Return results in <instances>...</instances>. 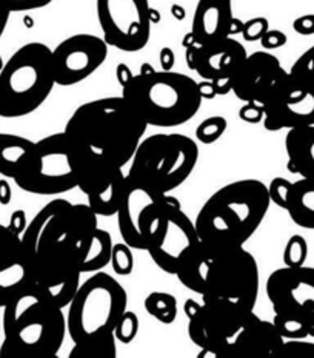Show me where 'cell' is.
Segmentation results:
<instances>
[{
	"label": "cell",
	"mask_w": 314,
	"mask_h": 358,
	"mask_svg": "<svg viewBox=\"0 0 314 358\" xmlns=\"http://www.w3.org/2000/svg\"><path fill=\"white\" fill-rule=\"evenodd\" d=\"M147 127L124 96H110L79 106L63 131L84 155L100 156L125 167L144 139Z\"/></svg>",
	"instance_id": "1"
},
{
	"label": "cell",
	"mask_w": 314,
	"mask_h": 358,
	"mask_svg": "<svg viewBox=\"0 0 314 358\" xmlns=\"http://www.w3.org/2000/svg\"><path fill=\"white\" fill-rule=\"evenodd\" d=\"M128 306L125 287L108 273L94 272L68 304L66 329L74 343L70 358H116L114 329Z\"/></svg>",
	"instance_id": "2"
},
{
	"label": "cell",
	"mask_w": 314,
	"mask_h": 358,
	"mask_svg": "<svg viewBox=\"0 0 314 358\" xmlns=\"http://www.w3.org/2000/svg\"><path fill=\"white\" fill-rule=\"evenodd\" d=\"M176 277L202 300H228L253 310L260 277L257 261L244 245L199 243L179 268Z\"/></svg>",
	"instance_id": "3"
},
{
	"label": "cell",
	"mask_w": 314,
	"mask_h": 358,
	"mask_svg": "<svg viewBox=\"0 0 314 358\" xmlns=\"http://www.w3.org/2000/svg\"><path fill=\"white\" fill-rule=\"evenodd\" d=\"M2 358H54L66 334V317L50 294L29 285L5 304Z\"/></svg>",
	"instance_id": "4"
},
{
	"label": "cell",
	"mask_w": 314,
	"mask_h": 358,
	"mask_svg": "<svg viewBox=\"0 0 314 358\" xmlns=\"http://www.w3.org/2000/svg\"><path fill=\"white\" fill-rule=\"evenodd\" d=\"M270 204L268 185L259 179H239L205 201L194 226L202 243L239 248L256 234Z\"/></svg>",
	"instance_id": "5"
},
{
	"label": "cell",
	"mask_w": 314,
	"mask_h": 358,
	"mask_svg": "<svg viewBox=\"0 0 314 358\" xmlns=\"http://www.w3.org/2000/svg\"><path fill=\"white\" fill-rule=\"evenodd\" d=\"M122 96L148 125L173 129L197 115L200 87L193 78L171 70L156 71L149 64L122 84Z\"/></svg>",
	"instance_id": "6"
},
{
	"label": "cell",
	"mask_w": 314,
	"mask_h": 358,
	"mask_svg": "<svg viewBox=\"0 0 314 358\" xmlns=\"http://www.w3.org/2000/svg\"><path fill=\"white\" fill-rule=\"evenodd\" d=\"M54 85L52 50L42 42L24 45L0 71V116L24 117L34 113Z\"/></svg>",
	"instance_id": "7"
},
{
	"label": "cell",
	"mask_w": 314,
	"mask_h": 358,
	"mask_svg": "<svg viewBox=\"0 0 314 358\" xmlns=\"http://www.w3.org/2000/svg\"><path fill=\"white\" fill-rule=\"evenodd\" d=\"M29 264L31 285L50 294L61 308H66L80 286V264L71 244L47 230L28 224L22 235Z\"/></svg>",
	"instance_id": "8"
},
{
	"label": "cell",
	"mask_w": 314,
	"mask_h": 358,
	"mask_svg": "<svg viewBox=\"0 0 314 358\" xmlns=\"http://www.w3.org/2000/svg\"><path fill=\"white\" fill-rule=\"evenodd\" d=\"M197 159L199 147L190 136L157 133L140 141L128 173L168 195L191 176Z\"/></svg>",
	"instance_id": "9"
},
{
	"label": "cell",
	"mask_w": 314,
	"mask_h": 358,
	"mask_svg": "<svg viewBox=\"0 0 314 358\" xmlns=\"http://www.w3.org/2000/svg\"><path fill=\"white\" fill-rule=\"evenodd\" d=\"M84 155L65 131L34 143L31 153L14 181L34 195H61L77 189Z\"/></svg>",
	"instance_id": "10"
},
{
	"label": "cell",
	"mask_w": 314,
	"mask_h": 358,
	"mask_svg": "<svg viewBox=\"0 0 314 358\" xmlns=\"http://www.w3.org/2000/svg\"><path fill=\"white\" fill-rule=\"evenodd\" d=\"M184 309L188 317V335L194 345L202 349L200 357L214 358H218L253 313L237 303L213 298L202 303L190 298Z\"/></svg>",
	"instance_id": "11"
},
{
	"label": "cell",
	"mask_w": 314,
	"mask_h": 358,
	"mask_svg": "<svg viewBox=\"0 0 314 358\" xmlns=\"http://www.w3.org/2000/svg\"><path fill=\"white\" fill-rule=\"evenodd\" d=\"M103 39L125 53L144 50L151 36L149 0H96Z\"/></svg>",
	"instance_id": "12"
},
{
	"label": "cell",
	"mask_w": 314,
	"mask_h": 358,
	"mask_svg": "<svg viewBox=\"0 0 314 358\" xmlns=\"http://www.w3.org/2000/svg\"><path fill=\"white\" fill-rule=\"evenodd\" d=\"M267 296L276 315L305 323L314 338V267H282L267 281Z\"/></svg>",
	"instance_id": "13"
},
{
	"label": "cell",
	"mask_w": 314,
	"mask_h": 358,
	"mask_svg": "<svg viewBox=\"0 0 314 358\" xmlns=\"http://www.w3.org/2000/svg\"><path fill=\"white\" fill-rule=\"evenodd\" d=\"M185 47L188 66L202 79L211 82L216 94H227L233 90L236 73L248 56L241 42L227 37L219 42L197 45L188 34Z\"/></svg>",
	"instance_id": "14"
},
{
	"label": "cell",
	"mask_w": 314,
	"mask_h": 358,
	"mask_svg": "<svg viewBox=\"0 0 314 358\" xmlns=\"http://www.w3.org/2000/svg\"><path fill=\"white\" fill-rule=\"evenodd\" d=\"M264 125L279 131L314 125V80L287 74L264 103Z\"/></svg>",
	"instance_id": "15"
},
{
	"label": "cell",
	"mask_w": 314,
	"mask_h": 358,
	"mask_svg": "<svg viewBox=\"0 0 314 358\" xmlns=\"http://www.w3.org/2000/svg\"><path fill=\"white\" fill-rule=\"evenodd\" d=\"M108 56L103 37L80 33L66 37L52 50V70L56 85L80 84L100 69Z\"/></svg>",
	"instance_id": "16"
},
{
	"label": "cell",
	"mask_w": 314,
	"mask_h": 358,
	"mask_svg": "<svg viewBox=\"0 0 314 358\" xmlns=\"http://www.w3.org/2000/svg\"><path fill=\"white\" fill-rule=\"evenodd\" d=\"M122 169L100 156L84 155L77 189L85 193L88 206L97 216H114L117 213L126 176Z\"/></svg>",
	"instance_id": "17"
},
{
	"label": "cell",
	"mask_w": 314,
	"mask_h": 358,
	"mask_svg": "<svg viewBox=\"0 0 314 358\" xmlns=\"http://www.w3.org/2000/svg\"><path fill=\"white\" fill-rule=\"evenodd\" d=\"M199 243L196 226L182 210L179 199L173 196L165 232L147 252L160 271L176 275Z\"/></svg>",
	"instance_id": "18"
},
{
	"label": "cell",
	"mask_w": 314,
	"mask_h": 358,
	"mask_svg": "<svg viewBox=\"0 0 314 358\" xmlns=\"http://www.w3.org/2000/svg\"><path fill=\"white\" fill-rule=\"evenodd\" d=\"M287 74L278 57L268 51H256L246 56L236 73L231 92L244 102H256L264 106Z\"/></svg>",
	"instance_id": "19"
},
{
	"label": "cell",
	"mask_w": 314,
	"mask_h": 358,
	"mask_svg": "<svg viewBox=\"0 0 314 358\" xmlns=\"http://www.w3.org/2000/svg\"><path fill=\"white\" fill-rule=\"evenodd\" d=\"M163 196H165V193L154 190L133 175L128 173L125 176L124 193L116 215L119 232L122 235L124 243L128 244L131 249L145 250L140 234V222L148 208Z\"/></svg>",
	"instance_id": "20"
},
{
	"label": "cell",
	"mask_w": 314,
	"mask_h": 358,
	"mask_svg": "<svg viewBox=\"0 0 314 358\" xmlns=\"http://www.w3.org/2000/svg\"><path fill=\"white\" fill-rule=\"evenodd\" d=\"M283 341L285 338L274 323L265 322L253 312L218 358H276L281 355Z\"/></svg>",
	"instance_id": "21"
},
{
	"label": "cell",
	"mask_w": 314,
	"mask_h": 358,
	"mask_svg": "<svg viewBox=\"0 0 314 358\" xmlns=\"http://www.w3.org/2000/svg\"><path fill=\"white\" fill-rule=\"evenodd\" d=\"M242 25L233 16L231 0H199L190 34L197 45H208L241 33Z\"/></svg>",
	"instance_id": "22"
},
{
	"label": "cell",
	"mask_w": 314,
	"mask_h": 358,
	"mask_svg": "<svg viewBox=\"0 0 314 358\" xmlns=\"http://www.w3.org/2000/svg\"><path fill=\"white\" fill-rule=\"evenodd\" d=\"M285 150L291 173L314 179V125L290 129L285 136Z\"/></svg>",
	"instance_id": "23"
},
{
	"label": "cell",
	"mask_w": 314,
	"mask_h": 358,
	"mask_svg": "<svg viewBox=\"0 0 314 358\" xmlns=\"http://www.w3.org/2000/svg\"><path fill=\"white\" fill-rule=\"evenodd\" d=\"M113 245L110 232L97 227L96 232L89 236V240L85 241L77 252L82 273L99 272L105 266H108Z\"/></svg>",
	"instance_id": "24"
},
{
	"label": "cell",
	"mask_w": 314,
	"mask_h": 358,
	"mask_svg": "<svg viewBox=\"0 0 314 358\" xmlns=\"http://www.w3.org/2000/svg\"><path fill=\"white\" fill-rule=\"evenodd\" d=\"M287 212L299 227L314 230V179L302 178L293 182Z\"/></svg>",
	"instance_id": "25"
},
{
	"label": "cell",
	"mask_w": 314,
	"mask_h": 358,
	"mask_svg": "<svg viewBox=\"0 0 314 358\" xmlns=\"http://www.w3.org/2000/svg\"><path fill=\"white\" fill-rule=\"evenodd\" d=\"M33 147V141L27 138L0 133V173L5 178H16L24 169Z\"/></svg>",
	"instance_id": "26"
},
{
	"label": "cell",
	"mask_w": 314,
	"mask_h": 358,
	"mask_svg": "<svg viewBox=\"0 0 314 358\" xmlns=\"http://www.w3.org/2000/svg\"><path fill=\"white\" fill-rule=\"evenodd\" d=\"M31 285L28 258L24 253L17 258L0 264V308H5L11 298Z\"/></svg>",
	"instance_id": "27"
},
{
	"label": "cell",
	"mask_w": 314,
	"mask_h": 358,
	"mask_svg": "<svg viewBox=\"0 0 314 358\" xmlns=\"http://www.w3.org/2000/svg\"><path fill=\"white\" fill-rule=\"evenodd\" d=\"M145 310L163 324H173L177 317V300L167 292H151L145 298Z\"/></svg>",
	"instance_id": "28"
},
{
	"label": "cell",
	"mask_w": 314,
	"mask_h": 358,
	"mask_svg": "<svg viewBox=\"0 0 314 358\" xmlns=\"http://www.w3.org/2000/svg\"><path fill=\"white\" fill-rule=\"evenodd\" d=\"M228 127L227 119L223 116H211L202 121L196 129V138L199 143L213 144L216 141L222 138Z\"/></svg>",
	"instance_id": "29"
},
{
	"label": "cell",
	"mask_w": 314,
	"mask_h": 358,
	"mask_svg": "<svg viewBox=\"0 0 314 358\" xmlns=\"http://www.w3.org/2000/svg\"><path fill=\"white\" fill-rule=\"evenodd\" d=\"M308 257V244L302 235H293L283 250V264L287 267H301Z\"/></svg>",
	"instance_id": "30"
},
{
	"label": "cell",
	"mask_w": 314,
	"mask_h": 358,
	"mask_svg": "<svg viewBox=\"0 0 314 358\" xmlns=\"http://www.w3.org/2000/svg\"><path fill=\"white\" fill-rule=\"evenodd\" d=\"M273 323L276 326V329L279 331V334L285 340H305L310 337L308 326L302 322H299L296 318L274 315Z\"/></svg>",
	"instance_id": "31"
},
{
	"label": "cell",
	"mask_w": 314,
	"mask_h": 358,
	"mask_svg": "<svg viewBox=\"0 0 314 358\" xmlns=\"http://www.w3.org/2000/svg\"><path fill=\"white\" fill-rule=\"evenodd\" d=\"M110 264L119 277H128L134 268L133 249L126 243L114 244L113 252H111Z\"/></svg>",
	"instance_id": "32"
},
{
	"label": "cell",
	"mask_w": 314,
	"mask_h": 358,
	"mask_svg": "<svg viewBox=\"0 0 314 358\" xmlns=\"http://www.w3.org/2000/svg\"><path fill=\"white\" fill-rule=\"evenodd\" d=\"M137 332H139L137 315L134 312L125 310L114 329L116 340L124 343V345H130V343L137 337Z\"/></svg>",
	"instance_id": "33"
},
{
	"label": "cell",
	"mask_w": 314,
	"mask_h": 358,
	"mask_svg": "<svg viewBox=\"0 0 314 358\" xmlns=\"http://www.w3.org/2000/svg\"><path fill=\"white\" fill-rule=\"evenodd\" d=\"M291 187H293V182H290L288 179L274 178L270 185H268V195H270L271 203L287 210Z\"/></svg>",
	"instance_id": "34"
},
{
	"label": "cell",
	"mask_w": 314,
	"mask_h": 358,
	"mask_svg": "<svg viewBox=\"0 0 314 358\" xmlns=\"http://www.w3.org/2000/svg\"><path fill=\"white\" fill-rule=\"evenodd\" d=\"M288 73L296 78L314 80V47L306 50L302 56H299Z\"/></svg>",
	"instance_id": "35"
},
{
	"label": "cell",
	"mask_w": 314,
	"mask_h": 358,
	"mask_svg": "<svg viewBox=\"0 0 314 358\" xmlns=\"http://www.w3.org/2000/svg\"><path fill=\"white\" fill-rule=\"evenodd\" d=\"M268 29H270V24L265 17H254L246 20L242 25V34L244 39L246 42H254V41H260L262 36H264Z\"/></svg>",
	"instance_id": "36"
},
{
	"label": "cell",
	"mask_w": 314,
	"mask_h": 358,
	"mask_svg": "<svg viewBox=\"0 0 314 358\" xmlns=\"http://www.w3.org/2000/svg\"><path fill=\"white\" fill-rule=\"evenodd\" d=\"M0 2L10 10V13H22L45 8L52 0H0Z\"/></svg>",
	"instance_id": "37"
},
{
	"label": "cell",
	"mask_w": 314,
	"mask_h": 358,
	"mask_svg": "<svg viewBox=\"0 0 314 358\" xmlns=\"http://www.w3.org/2000/svg\"><path fill=\"white\" fill-rule=\"evenodd\" d=\"M264 106L256 102H245V106L239 110V117L248 124H257L264 119Z\"/></svg>",
	"instance_id": "38"
},
{
	"label": "cell",
	"mask_w": 314,
	"mask_h": 358,
	"mask_svg": "<svg viewBox=\"0 0 314 358\" xmlns=\"http://www.w3.org/2000/svg\"><path fill=\"white\" fill-rule=\"evenodd\" d=\"M262 47L265 50H276L281 48L287 43V36L279 29H268V31L262 36Z\"/></svg>",
	"instance_id": "39"
},
{
	"label": "cell",
	"mask_w": 314,
	"mask_h": 358,
	"mask_svg": "<svg viewBox=\"0 0 314 358\" xmlns=\"http://www.w3.org/2000/svg\"><path fill=\"white\" fill-rule=\"evenodd\" d=\"M293 28L297 34L311 36L314 34V14H305L293 22Z\"/></svg>",
	"instance_id": "40"
},
{
	"label": "cell",
	"mask_w": 314,
	"mask_h": 358,
	"mask_svg": "<svg viewBox=\"0 0 314 358\" xmlns=\"http://www.w3.org/2000/svg\"><path fill=\"white\" fill-rule=\"evenodd\" d=\"M14 234L19 235L25 232L27 229V218H25V212L24 210H17L14 212L11 216V221H10V226H8Z\"/></svg>",
	"instance_id": "41"
},
{
	"label": "cell",
	"mask_w": 314,
	"mask_h": 358,
	"mask_svg": "<svg viewBox=\"0 0 314 358\" xmlns=\"http://www.w3.org/2000/svg\"><path fill=\"white\" fill-rule=\"evenodd\" d=\"M160 64L163 66V70H171V66L174 65V53L171 48H163L160 51Z\"/></svg>",
	"instance_id": "42"
},
{
	"label": "cell",
	"mask_w": 314,
	"mask_h": 358,
	"mask_svg": "<svg viewBox=\"0 0 314 358\" xmlns=\"http://www.w3.org/2000/svg\"><path fill=\"white\" fill-rule=\"evenodd\" d=\"M11 201V189L10 184L2 179L0 181V204H8Z\"/></svg>",
	"instance_id": "43"
},
{
	"label": "cell",
	"mask_w": 314,
	"mask_h": 358,
	"mask_svg": "<svg viewBox=\"0 0 314 358\" xmlns=\"http://www.w3.org/2000/svg\"><path fill=\"white\" fill-rule=\"evenodd\" d=\"M10 10L6 8V6L0 2V37L3 36L5 33V28L8 25V20H10Z\"/></svg>",
	"instance_id": "44"
},
{
	"label": "cell",
	"mask_w": 314,
	"mask_h": 358,
	"mask_svg": "<svg viewBox=\"0 0 314 358\" xmlns=\"http://www.w3.org/2000/svg\"><path fill=\"white\" fill-rule=\"evenodd\" d=\"M131 76H133V74H131L128 66L124 65V64H121V65L117 66V79H119V82H121V85L125 84V82L128 80Z\"/></svg>",
	"instance_id": "45"
}]
</instances>
